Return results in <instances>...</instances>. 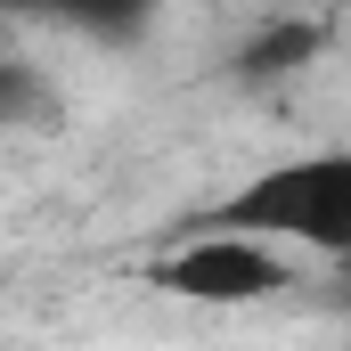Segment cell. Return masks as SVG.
<instances>
[{"instance_id": "4", "label": "cell", "mask_w": 351, "mask_h": 351, "mask_svg": "<svg viewBox=\"0 0 351 351\" xmlns=\"http://www.w3.org/2000/svg\"><path fill=\"white\" fill-rule=\"evenodd\" d=\"M319 41H327V25H311V16H278V25H262V33L245 41L237 66H245V74H294Z\"/></svg>"}, {"instance_id": "5", "label": "cell", "mask_w": 351, "mask_h": 351, "mask_svg": "<svg viewBox=\"0 0 351 351\" xmlns=\"http://www.w3.org/2000/svg\"><path fill=\"white\" fill-rule=\"evenodd\" d=\"M49 114H58V98H49V82H41L33 66L0 58V123H49Z\"/></svg>"}, {"instance_id": "1", "label": "cell", "mask_w": 351, "mask_h": 351, "mask_svg": "<svg viewBox=\"0 0 351 351\" xmlns=\"http://www.w3.org/2000/svg\"><path fill=\"white\" fill-rule=\"evenodd\" d=\"M188 229H221V237H262L278 254H311V262H351V147H302L278 156L237 188H221Z\"/></svg>"}, {"instance_id": "2", "label": "cell", "mask_w": 351, "mask_h": 351, "mask_svg": "<svg viewBox=\"0 0 351 351\" xmlns=\"http://www.w3.org/2000/svg\"><path fill=\"white\" fill-rule=\"evenodd\" d=\"M147 286L164 302H196V311H245L294 286V254H278L262 237H221V229H188L172 254L147 262Z\"/></svg>"}, {"instance_id": "3", "label": "cell", "mask_w": 351, "mask_h": 351, "mask_svg": "<svg viewBox=\"0 0 351 351\" xmlns=\"http://www.w3.org/2000/svg\"><path fill=\"white\" fill-rule=\"evenodd\" d=\"M8 16H58V25H74V33H106V41H123L156 0H0Z\"/></svg>"}]
</instances>
